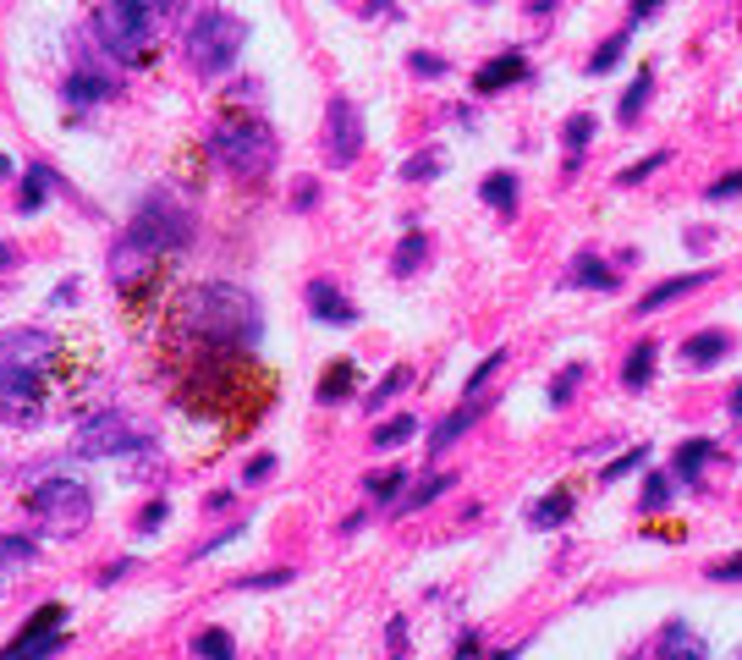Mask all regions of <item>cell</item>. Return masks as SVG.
<instances>
[{
	"instance_id": "cell-1",
	"label": "cell",
	"mask_w": 742,
	"mask_h": 660,
	"mask_svg": "<svg viewBox=\"0 0 742 660\" xmlns=\"http://www.w3.org/2000/svg\"><path fill=\"white\" fill-rule=\"evenodd\" d=\"M100 347L89 337H66V330H12L0 337V419L34 430L50 424L55 412H77L82 396L94 391Z\"/></svg>"
},
{
	"instance_id": "cell-2",
	"label": "cell",
	"mask_w": 742,
	"mask_h": 660,
	"mask_svg": "<svg viewBox=\"0 0 742 660\" xmlns=\"http://www.w3.org/2000/svg\"><path fill=\"white\" fill-rule=\"evenodd\" d=\"M165 391L199 424H226V441H242L276 407L281 385L247 347H182L165 353Z\"/></svg>"
},
{
	"instance_id": "cell-3",
	"label": "cell",
	"mask_w": 742,
	"mask_h": 660,
	"mask_svg": "<svg viewBox=\"0 0 742 660\" xmlns=\"http://www.w3.org/2000/svg\"><path fill=\"white\" fill-rule=\"evenodd\" d=\"M159 330H165V342H159L165 353H182V347H254L259 330H265V314L231 281H199V287H182L171 303H165Z\"/></svg>"
},
{
	"instance_id": "cell-4",
	"label": "cell",
	"mask_w": 742,
	"mask_h": 660,
	"mask_svg": "<svg viewBox=\"0 0 742 660\" xmlns=\"http://www.w3.org/2000/svg\"><path fill=\"white\" fill-rule=\"evenodd\" d=\"M165 17H171V0H111L100 12V39L121 66H143L154 55Z\"/></svg>"
},
{
	"instance_id": "cell-5",
	"label": "cell",
	"mask_w": 742,
	"mask_h": 660,
	"mask_svg": "<svg viewBox=\"0 0 742 660\" xmlns=\"http://www.w3.org/2000/svg\"><path fill=\"white\" fill-rule=\"evenodd\" d=\"M209 143H215L220 165H226V172H236V177H265L270 165H276V138H270V127H265L259 116H247L242 105H220Z\"/></svg>"
},
{
	"instance_id": "cell-6",
	"label": "cell",
	"mask_w": 742,
	"mask_h": 660,
	"mask_svg": "<svg viewBox=\"0 0 742 660\" xmlns=\"http://www.w3.org/2000/svg\"><path fill=\"white\" fill-rule=\"evenodd\" d=\"M28 518L44 534H77L82 523L94 518V495H89V484H77V479H44L39 490H28Z\"/></svg>"
},
{
	"instance_id": "cell-7",
	"label": "cell",
	"mask_w": 742,
	"mask_h": 660,
	"mask_svg": "<svg viewBox=\"0 0 742 660\" xmlns=\"http://www.w3.org/2000/svg\"><path fill=\"white\" fill-rule=\"evenodd\" d=\"M242 39H247V23H242V17L204 12V17L188 28V61H193L199 72H226V66L236 61Z\"/></svg>"
},
{
	"instance_id": "cell-8",
	"label": "cell",
	"mask_w": 742,
	"mask_h": 660,
	"mask_svg": "<svg viewBox=\"0 0 742 660\" xmlns=\"http://www.w3.org/2000/svg\"><path fill=\"white\" fill-rule=\"evenodd\" d=\"M149 435L127 419V412H94V419H82L77 424V435H72V452L77 457H89V462H100V457H127L132 446H143Z\"/></svg>"
},
{
	"instance_id": "cell-9",
	"label": "cell",
	"mask_w": 742,
	"mask_h": 660,
	"mask_svg": "<svg viewBox=\"0 0 742 660\" xmlns=\"http://www.w3.org/2000/svg\"><path fill=\"white\" fill-rule=\"evenodd\" d=\"M138 242H149V248H159V254H182L188 248V237H193V220H188V210H177L171 199H149L143 210H138V220L127 226Z\"/></svg>"
},
{
	"instance_id": "cell-10",
	"label": "cell",
	"mask_w": 742,
	"mask_h": 660,
	"mask_svg": "<svg viewBox=\"0 0 742 660\" xmlns=\"http://www.w3.org/2000/svg\"><path fill=\"white\" fill-rule=\"evenodd\" d=\"M358 149H363L358 105H353V100H330V116H324V160H330V165H353Z\"/></svg>"
},
{
	"instance_id": "cell-11",
	"label": "cell",
	"mask_w": 742,
	"mask_h": 660,
	"mask_svg": "<svg viewBox=\"0 0 742 660\" xmlns=\"http://www.w3.org/2000/svg\"><path fill=\"white\" fill-rule=\"evenodd\" d=\"M61 606H44L28 627H23V638L17 644H7V660H28V655H55L61 644H66V633H61Z\"/></svg>"
},
{
	"instance_id": "cell-12",
	"label": "cell",
	"mask_w": 742,
	"mask_h": 660,
	"mask_svg": "<svg viewBox=\"0 0 742 660\" xmlns=\"http://www.w3.org/2000/svg\"><path fill=\"white\" fill-rule=\"evenodd\" d=\"M308 314L324 325H358V308L342 297L336 281H308Z\"/></svg>"
},
{
	"instance_id": "cell-13",
	"label": "cell",
	"mask_w": 742,
	"mask_h": 660,
	"mask_svg": "<svg viewBox=\"0 0 742 660\" xmlns=\"http://www.w3.org/2000/svg\"><path fill=\"white\" fill-rule=\"evenodd\" d=\"M523 77H528L523 55H495L489 66L473 72V94H501V89H512V82H523Z\"/></svg>"
},
{
	"instance_id": "cell-14",
	"label": "cell",
	"mask_w": 742,
	"mask_h": 660,
	"mask_svg": "<svg viewBox=\"0 0 742 660\" xmlns=\"http://www.w3.org/2000/svg\"><path fill=\"white\" fill-rule=\"evenodd\" d=\"M116 89H121V82L105 77V72H72V77H66V105H72V111H89V105L111 100Z\"/></svg>"
},
{
	"instance_id": "cell-15",
	"label": "cell",
	"mask_w": 742,
	"mask_h": 660,
	"mask_svg": "<svg viewBox=\"0 0 742 660\" xmlns=\"http://www.w3.org/2000/svg\"><path fill=\"white\" fill-rule=\"evenodd\" d=\"M699 287H709V270H699V276H671V281H660L654 292L638 297V314H654V308H666V303H677V297H688V292H699Z\"/></svg>"
},
{
	"instance_id": "cell-16",
	"label": "cell",
	"mask_w": 742,
	"mask_h": 660,
	"mask_svg": "<svg viewBox=\"0 0 742 660\" xmlns=\"http://www.w3.org/2000/svg\"><path fill=\"white\" fill-rule=\"evenodd\" d=\"M726 353H731L726 330H704V337H688V342H682V364H693V369H709V364H720Z\"/></svg>"
},
{
	"instance_id": "cell-17",
	"label": "cell",
	"mask_w": 742,
	"mask_h": 660,
	"mask_svg": "<svg viewBox=\"0 0 742 660\" xmlns=\"http://www.w3.org/2000/svg\"><path fill=\"white\" fill-rule=\"evenodd\" d=\"M566 281H572V287H584V292H611V287H616V270H611L600 254H577Z\"/></svg>"
},
{
	"instance_id": "cell-18",
	"label": "cell",
	"mask_w": 742,
	"mask_h": 660,
	"mask_svg": "<svg viewBox=\"0 0 742 660\" xmlns=\"http://www.w3.org/2000/svg\"><path fill=\"white\" fill-rule=\"evenodd\" d=\"M353 391H358V369H353L347 358H336V364L324 369V380H319V391H314V396H319L324 407H336V402H347Z\"/></svg>"
},
{
	"instance_id": "cell-19",
	"label": "cell",
	"mask_w": 742,
	"mask_h": 660,
	"mask_svg": "<svg viewBox=\"0 0 742 660\" xmlns=\"http://www.w3.org/2000/svg\"><path fill=\"white\" fill-rule=\"evenodd\" d=\"M34 561H39L34 540H17V534H7V540H0V589H7L17 572H28Z\"/></svg>"
},
{
	"instance_id": "cell-20",
	"label": "cell",
	"mask_w": 742,
	"mask_h": 660,
	"mask_svg": "<svg viewBox=\"0 0 742 660\" xmlns=\"http://www.w3.org/2000/svg\"><path fill=\"white\" fill-rule=\"evenodd\" d=\"M473 424H478V412H473V407H457L446 424H435V430H430V457H440V452H446L451 441H462Z\"/></svg>"
},
{
	"instance_id": "cell-21",
	"label": "cell",
	"mask_w": 742,
	"mask_h": 660,
	"mask_svg": "<svg viewBox=\"0 0 742 660\" xmlns=\"http://www.w3.org/2000/svg\"><path fill=\"white\" fill-rule=\"evenodd\" d=\"M654 358H660L654 342H638V347L627 353V364H622V385H627V391H643V385L654 380Z\"/></svg>"
},
{
	"instance_id": "cell-22",
	"label": "cell",
	"mask_w": 742,
	"mask_h": 660,
	"mask_svg": "<svg viewBox=\"0 0 742 660\" xmlns=\"http://www.w3.org/2000/svg\"><path fill=\"white\" fill-rule=\"evenodd\" d=\"M424 254H430V237H424V231H407V237H401V248H396V259H391V276H401V281H407L412 270L424 265Z\"/></svg>"
},
{
	"instance_id": "cell-23",
	"label": "cell",
	"mask_w": 742,
	"mask_h": 660,
	"mask_svg": "<svg viewBox=\"0 0 742 660\" xmlns=\"http://www.w3.org/2000/svg\"><path fill=\"white\" fill-rule=\"evenodd\" d=\"M478 199H484L495 215H512V204H517V177H512V172H495V177L478 188Z\"/></svg>"
},
{
	"instance_id": "cell-24",
	"label": "cell",
	"mask_w": 742,
	"mask_h": 660,
	"mask_svg": "<svg viewBox=\"0 0 742 660\" xmlns=\"http://www.w3.org/2000/svg\"><path fill=\"white\" fill-rule=\"evenodd\" d=\"M572 507H577V502H572V490H550L545 502L534 507V518H528V523H534V529H555V523H566V518H572Z\"/></svg>"
},
{
	"instance_id": "cell-25",
	"label": "cell",
	"mask_w": 742,
	"mask_h": 660,
	"mask_svg": "<svg viewBox=\"0 0 742 660\" xmlns=\"http://www.w3.org/2000/svg\"><path fill=\"white\" fill-rule=\"evenodd\" d=\"M709 457H715V441H704V435H699V441H682V446H677V479L693 484V479L704 473Z\"/></svg>"
},
{
	"instance_id": "cell-26",
	"label": "cell",
	"mask_w": 742,
	"mask_h": 660,
	"mask_svg": "<svg viewBox=\"0 0 742 660\" xmlns=\"http://www.w3.org/2000/svg\"><path fill=\"white\" fill-rule=\"evenodd\" d=\"M50 188H55V177L44 172V165H34V172L23 177V199H17V210H23V215H34V210L50 199Z\"/></svg>"
},
{
	"instance_id": "cell-27",
	"label": "cell",
	"mask_w": 742,
	"mask_h": 660,
	"mask_svg": "<svg viewBox=\"0 0 742 660\" xmlns=\"http://www.w3.org/2000/svg\"><path fill=\"white\" fill-rule=\"evenodd\" d=\"M446 490H451V479H446V473H430V479H424L419 490H412V495H407V502H401L396 512H419V507H430L435 495H446Z\"/></svg>"
},
{
	"instance_id": "cell-28",
	"label": "cell",
	"mask_w": 742,
	"mask_h": 660,
	"mask_svg": "<svg viewBox=\"0 0 742 660\" xmlns=\"http://www.w3.org/2000/svg\"><path fill=\"white\" fill-rule=\"evenodd\" d=\"M412 435H419V419H391V424H380V430H374V446H380V452H391V446H407Z\"/></svg>"
},
{
	"instance_id": "cell-29",
	"label": "cell",
	"mask_w": 742,
	"mask_h": 660,
	"mask_svg": "<svg viewBox=\"0 0 742 660\" xmlns=\"http://www.w3.org/2000/svg\"><path fill=\"white\" fill-rule=\"evenodd\" d=\"M649 89H654V72H638V77H632V89L622 94V122H638V111H643Z\"/></svg>"
},
{
	"instance_id": "cell-30",
	"label": "cell",
	"mask_w": 742,
	"mask_h": 660,
	"mask_svg": "<svg viewBox=\"0 0 742 660\" xmlns=\"http://www.w3.org/2000/svg\"><path fill=\"white\" fill-rule=\"evenodd\" d=\"M589 138H594V116H572V122L561 127V143H566V154H584V149H589Z\"/></svg>"
},
{
	"instance_id": "cell-31",
	"label": "cell",
	"mask_w": 742,
	"mask_h": 660,
	"mask_svg": "<svg viewBox=\"0 0 742 660\" xmlns=\"http://www.w3.org/2000/svg\"><path fill=\"white\" fill-rule=\"evenodd\" d=\"M654 655H704V638H693L688 627H671L666 644H654Z\"/></svg>"
},
{
	"instance_id": "cell-32",
	"label": "cell",
	"mask_w": 742,
	"mask_h": 660,
	"mask_svg": "<svg viewBox=\"0 0 742 660\" xmlns=\"http://www.w3.org/2000/svg\"><path fill=\"white\" fill-rule=\"evenodd\" d=\"M401 484H407V473H401V468H391V473H369V479H363V490L374 495V502H391V495H396Z\"/></svg>"
},
{
	"instance_id": "cell-33",
	"label": "cell",
	"mask_w": 742,
	"mask_h": 660,
	"mask_svg": "<svg viewBox=\"0 0 742 660\" xmlns=\"http://www.w3.org/2000/svg\"><path fill=\"white\" fill-rule=\"evenodd\" d=\"M435 172H440V154H435V149H424L419 160H407V165H401V177H407V182H430Z\"/></svg>"
},
{
	"instance_id": "cell-34",
	"label": "cell",
	"mask_w": 742,
	"mask_h": 660,
	"mask_svg": "<svg viewBox=\"0 0 742 660\" xmlns=\"http://www.w3.org/2000/svg\"><path fill=\"white\" fill-rule=\"evenodd\" d=\"M627 34H632V28H627ZM627 34H616L611 45H600V50H594V61H589V72H594V77H600V72H611V66L622 61V50H627Z\"/></svg>"
},
{
	"instance_id": "cell-35",
	"label": "cell",
	"mask_w": 742,
	"mask_h": 660,
	"mask_svg": "<svg viewBox=\"0 0 742 660\" xmlns=\"http://www.w3.org/2000/svg\"><path fill=\"white\" fill-rule=\"evenodd\" d=\"M407 375H412V369H391V375H385V380L374 385V396H369V412H380V407H385V402H391V396H396V391L407 385Z\"/></svg>"
},
{
	"instance_id": "cell-36",
	"label": "cell",
	"mask_w": 742,
	"mask_h": 660,
	"mask_svg": "<svg viewBox=\"0 0 742 660\" xmlns=\"http://www.w3.org/2000/svg\"><path fill=\"white\" fill-rule=\"evenodd\" d=\"M704 199H709V204H731V199H742V172H726L720 182H709Z\"/></svg>"
},
{
	"instance_id": "cell-37",
	"label": "cell",
	"mask_w": 742,
	"mask_h": 660,
	"mask_svg": "<svg viewBox=\"0 0 742 660\" xmlns=\"http://www.w3.org/2000/svg\"><path fill=\"white\" fill-rule=\"evenodd\" d=\"M193 655H220V660H226V655H231V638H226L220 627H209V633L193 638Z\"/></svg>"
},
{
	"instance_id": "cell-38",
	"label": "cell",
	"mask_w": 742,
	"mask_h": 660,
	"mask_svg": "<svg viewBox=\"0 0 742 660\" xmlns=\"http://www.w3.org/2000/svg\"><path fill=\"white\" fill-rule=\"evenodd\" d=\"M666 495H671V484L660 479V473H649L643 479V512H660V507H666Z\"/></svg>"
},
{
	"instance_id": "cell-39",
	"label": "cell",
	"mask_w": 742,
	"mask_h": 660,
	"mask_svg": "<svg viewBox=\"0 0 742 660\" xmlns=\"http://www.w3.org/2000/svg\"><path fill=\"white\" fill-rule=\"evenodd\" d=\"M638 462H649V452H643V446H632V452H627V457H622V462H611V468H605V473H600V479H605V484H616V479H627V473H632V468H638Z\"/></svg>"
},
{
	"instance_id": "cell-40",
	"label": "cell",
	"mask_w": 742,
	"mask_h": 660,
	"mask_svg": "<svg viewBox=\"0 0 742 660\" xmlns=\"http://www.w3.org/2000/svg\"><path fill=\"white\" fill-rule=\"evenodd\" d=\"M407 66L419 72V77H440V72H446V61H440V55H430V50H412V55H407Z\"/></svg>"
},
{
	"instance_id": "cell-41",
	"label": "cell",
	"mask_w": 742,
	"mask_h": 660,
	"mask_svg": "<svg viewBox=\"0 0 742 660\" xmlns=\"http://www.w3.org/2000/svg\"><path fill=\"white\" fill-rule=\"evenodd\" d=\"M501 364H507V353H489V358H484V364H478V369H473V380H468V402H473V396H478V385H484V380H489V375H495V369H501Z\"/></svg>"
},
{
	"instance_id": "cell-42",
	"label": "cell",
	"mask_w": 742,
	"mask_h": 660,
	"mask_svg": "<svg viewBox=\"0 0 742 660\" xmlns=\"http://www.w3.org/2000/svg\"><path fill=\"white\" fill-rule=\"evenodd\" d=\"M666 160H671V154H649V160H638L632 172H622V182H643V177H654V172H660V165H666Z\"/></svg>"
},
{
	"instance_id": "cell-43",
	"label": "cell",
	"mask_w": 742,
	"mask_h": 660,
	"mask_svg": "<svg viewBox=\"0 0 742 660\" xmlns=\"http://www.w3.org/2000/svg\"><path fill=\"white\" fill-rule=\"evenodd\" d=\"M577 375H584V369H566L555 385H550V407H561V402H572V391H577Z\"/></svg>"
},
{
	"instance_id": "cell-44",
	"label": "cell",
	"mask_w": 742,
	"mask_h": 660,
	"mask_svg": "<svg viewBox=\"0 0 742 660\" xmlns=\"http://www.w3.org/2000/svg\"><path fill=\"white\" fill-rule=\"evenodd\" d=\"M292 584V572H265V578H242V589H281Z\"/></svg>"
},
{
	"instance_id": "cell-45",
	"label": "cell",
	"mask_w": 742,
	"mask_h": 660,
	"mask_svg": "<svg viewBox=\"0 0 742 660\" xmlns=\"http://www.w3.org/2000/svg\"><path fill=\"white\" fill-rule=\"evenodd\" d=\"M709 578H720V584H737V578H742V556H731V561H715V567H709Z\"/></svg>"
},
{
	"instance_id": "cell-46",
	"label": "cell",
	"mask_w": 742,
	"mask_h": 660,
	"mask_svg": "<svg viewBox=\"0 0 742 660\" xmlns=\"http://www.w3.org/2000/svg\"><path fill=\"white\" fill-rule=\"evenodd\" d=\"M270 473H276V457H259V462H247V473H242V479H247V484H265Z\"/></svg>"
},
{
	"instance_id": "cell-47",
	"label": "cell",
	"mask_w": 742,
	"mask_h": 660,
	"mask_svg": "<svg viewBox=\"0 0 742 660\" xmlns=\"http://www.w3.org/2000/svg\"><path fill=\"white\" fill-rule=\"evenodd\" d=\"M660 7H666V0H632V28H638L643 17H654Z\"/></svg>"
},
{
	"instance_id": "cell-48",
	"label": "cell",
	"mask_w": 742,
	"mask_h": 660,
	"mask_svg": "<svg viewBox=\"0 0 742 660\" xmlns=\"http://www.w3.org/2000/svg\"><path fill=\"white\" fill-rule=\"evenodd\" d=\"M159 523H165V507H159V502H154V507H149V512H143V518H138V529H143V534H154V529H159Z\"/></svg>"
},
{
	"instance_id": "cell-49",
	"label": "cell",
	"mask_w": 742,
	"mask_h": 660,
	"mask_svg": "<svg viewBox=\"0 0 742 660\" xmlns=\"http://www.w3.org/2000/svg\"><path fill=\"white\" fill-rule=\"evenodd\" d=\"M314 199H319V188H314V182H297V210H314Z\"/></svg>"
},
{
	"instance_id": "cell-50",
	"label": "cell",
	"mask_w": 742,
	"mask_h": 660,
	"mask_svg": "<svg viewBox=\"0 0 742 660\" xmlns=\"http://www.w3.org/2000/svg\"><path fill=\"white\" fill-rule=\"evenodd\" d=\"M550 7H555V0H528V12H534V17H545Z\"/></svg>"
},
{
	"instance_id": "cell-51",
	"label": "cell",
	"mask_w": 742,
	"mask_h": 660,
	"mask_svg": "<svg viewBox=\"0 0 742 660\" xmlns=\"http://www.w3.org/2000/svg\"><path fill=\"white\" fill-rule=\"evenodd\" d=\"M731 419H742V385L731 391Z\"/></svg>"
},
{
	"instance_id": "cell-52",
	"label": "cell",
	"mask_w": 742,
	"mask_h": 660,
	"mask_svg": "<svg viewBox=\"0 0 742 660\" xmlns=\"http://www.w3.org/2000/svg\"><path fill=\"white\" fill-rule=\"evenodd\" d=\"M0 177H12V160H0Z\"/></svg>"
},
{
	"instance_id": "cell-53",
	"label": "cell",
	"mask_w": 742,
	"mask_h": 660,
	"mask_svg": "<svg viewBox=\"0 0 742 660\" xmlns=\"http://www.w3.org/2000/svg\"><path fill=\"white\" fill-rule=\"evenodd\" d=\"M0 265H7V248H0Z\"/></svg>"
}]
</instances>
